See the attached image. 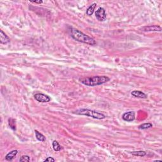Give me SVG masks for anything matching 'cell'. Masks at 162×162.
<instances>
[{"label":"cell","mask_w":162,"mask_h":162,"mask_svg":"<svg viewBox=\"0 0 162 162\" xmlns=\"http://www.w3.org/2000/svg\"><path fill=\"white\" fill-rule=\"evenodd\" d=\"M70 32L71 37L77 41L83 42V43L87 44V45L91 46L96 45V41L93 38L84 34L81 31H78V29H74V28H70Z\"/></svg>","instance_id":"1"},{"label":"cell","mask_w":162,"mask_h":162,"mask_svg":"<svg viewBox=\"0 0 162 162\" xmlns=\"http://www.w3.org/2000/svg\"><path fill=\"white\" fill-rule=\"evenodd\" d=\"M109 81L110 78L107 76H94L79 78V81L87 86H100Z\"/></svg>","instance_id":"2"},{"label":"cell","mask_w":162,"mask_h":162,"mask_svg":"<svg viewBox=\"0 0 162 162\" xmlns=\"http://www.w3.org/2000/svg\"><path fill=\"white\" fill-rule=\"evenodd\" d=\"M73 114L79 115H84L86 116V117H92L93 119H97V120H103V119H105L106 118V116L104 114H101V113L95 110H92L84 109V108L78 109L77 110L75 111Z\"/></svg>","instance_id":"3"},{"label":"cell","mask_w":162,"mask_h":162,"mask_svg":"<svg viewBox=\"0 0 162 162\" xmlns=\"http://www.w3.org/2000/svg\"><path fill=\"white\" fill-rule=\"evenodd\" d=\"M34 98L37 101L40 103H48L51 101V98L48 95L42 93H37L34 95Z\"/></svg>","instance_id":"4"},{"label":"cell","mask_w":162,"mask_h":162,"mask_svg":"<svg viewBox=\"0 0 162 162\" xmlns=\"http://www.w3.org/2000/svg\"><path fill=\"white\" fill-rule=\"evenodd\" d=\"M96 17L99 21L100 22H103L105 21V19L106 18V12H105V10L103 8H99L97 9V10H96L95 13Z\"/></svg>","instance_id":"5"},{"label":"cell","mask_w":162,"mask_h":162,"mask_svg":"<svg viewBox=\"0 0 162 162\" xmlns=\"http://www.w3.org/2000/svg\"><path fill=\"white\" fill-rule=\"evenodd\" d=\"M122 119L124 120L127 122H132L135 119V112L132 111H128V112L124 113L122 115Z\"/></svg>","instance_id":"6"},{"label":"cell","mask_w":162,"mask_h":162,"mask_svg":"<svg viewBox=\"0 0 162 162\" xmlns=\"http://www.w3.org/2000/svg\"><path fill=\"white\" fill-rule=\"evenodd\" d=\"M144 32H149V31H161V27L159 26H145L141 29Z\"/></svg>","instance_id":"7"},{"label":"cell","mask_w":162,"mask_h":162,"mask_svg":"<svg viewBox=\"0 0 162 162\" xmlns=\"http://www.w3.org/2000/svg\"><path fill=\"white\" fill-rule=\"evenodd\" d=\"M10 42V39L3 31H0V42L3 45H7Z\"/></svg>","instance_id":"8"},{"label":"cell","mask_w":162,"mask_h":162,"mask_svg":"<svg viewBox=\"0 0 162 162\" xmlns=\"http://www.w3.org/2000/svg\"><path fill=\"white\" fill-rule=\"evenodd\" d=\"M131 95L136 97H139V98H146L147 95L145 93L140 91H133L131 92Z\"/></svg>","instance_id":"9"},{"label":"cell","mask_w":162,"mask_h":162,"mask_svg":"<svg viewBox=\"0 0 162 162\" xmlns=\"http://www.w3.org/2000/svg\"><path fill=\"white\" fill-rule=\"evenodd\" d=\"M17 153H18V151L17 150L12 151H10L7 154V156H5V159L8 161H12L15 158V156L17 155Z\"/></svg>","instance_id":"10"},{"label":"cell","mask_w":162,"mask_h":162,"mask_svg":"<svg viewBox=\"0 0 162 162\" xmlns=\"http://www.w3.org/2000/svg\"><path fill=\"white\" fill-rule=\"evenodd\" d=\"M34 132H35L36 139L38 140V141H41V142H44V141H46V138L43 134H42L41 133L39 132L38 130H34Z\"/></svg>","instance_id":"11"},{"label":"cell","mask_w":162,"mask_h":162,"mask_svg":"<svg viewBox=\"0 0 162 162\" xmlns=\"http://www.w3.org/2000/svg\"><path fill=\"white\" fill-rule=\"evenodd\" d=\"M96 7V3H93L92 4H91L90 7L88 8L87 11H86V14H87V15H89V16L92 15L94 13Z\"/></svg>","instance_id":"12"},{"label":"cell","mask_w":162,"mask_h":162,"mask_svg":"<svg viewBox=\"0 0 162 162\" xmlns=\"http://www.w3.org/2000/svg\"><path fill=\"white\" fill-rule=\"evenodd\" d=\"M8 125L11 129L13 130H16V122L13 119H8Z\"/></svg>","instance_id":"13"},{"label":"cell","mask_w":162,"mask_h":162,"mask_svg":"<svg viewBox=\"0 0 162 162\" xmlns=\"http://www.w3.org/2000/svg\"><path fill=\"white\" fill-rule=\"evenodd\" d=\"M153 127V124L151 123H144L141 124V125H140L139 126V129H142V130H145V129H148L149 128H151Z\"/></svg>","instance_id":"14"},{"label":"cell","mask_w":162,"mask_h":162,"mask_svg":"<svg viewBox=\"0 0 162 162\" xmlns=\"http://www.w3.org/2000/svg\"><path fill=\"white\" fill-rule=\"evenodd\" d=\"M52 146H53V149H54L55 151H59L61 150L62 148H61V146L60 145V144L58 143V141H54L53 142V144H52Z\"/></svg>","instance_id":"15"},{"label":"cell","mask_w":162,"mask_h":162,"mask_svg":"<svg viewBox=\"0 0 162 162\" xmlns=\"http://www.w3.org/2000/svg\"><path fill=\"white\" fill-rule=\"evenodd\" d=\"M132 155L134 156H137L143 157L144 156L146 155V153L144 151H132L131 152Z\"/></svg>","instance_id":"16"},{"label":"cell","mask_w":162,"mask_h":162,"mask_svg":"<svg viewBox=\"0 0 162 162\" xmlns=\"http://www.w3.org/2000/svg\"><path fill=\"white\" fill-rule=\"evenodd\" d=\"M20 162H29L30 161V157L27 155H23L20 158Z\"/></svg>","instance_id":"17"},{"label":"cell","mask_w":162,"mask_h":162,"mask_svg":"<svg viewBox=\"0 0 162 162\" xmlns=\"http://www.w3.org/2000/svg\"><path fill=\"white\" fill-rule=\"evenodd\" d=\"M55 161V160L54 158H53L52 157H48L47 158H46L45 160H44V161Z\"/></svg>","instance_id":"18"},{"label":"cell","mask_w":162,"mask_h":162,"mask_svg":"<svg viewBox=\"0 0 162 162\" xmlns=\"http://www.w3.org/2000/svg\"><path fill=\"white\" fill-rule=\"evenodd\" d=\"M31 3H39V4H41L42 3V1H41V0H39V1H30Z\"/></svg>","instance_id":"19"}]
</instances>
